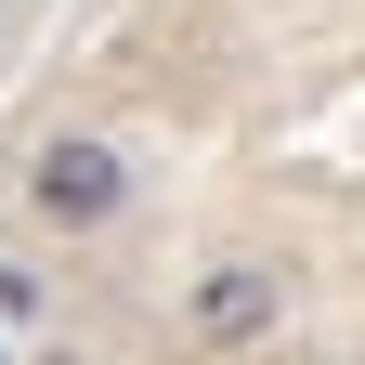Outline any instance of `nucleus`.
<instances>
[{
    "mask_svg": "<svg viewBox=\"0 0 365 365\" xmlns=\"http://www.w3.org/2000/svg\"><path fill=\"white\" fill-rule=\"evenodd\" d=\"M300 300V261L287 248H209L196 274H182V339L196 352H261L274 327H287Z\"/></svg>",
    "mask_w": 365,
    "mask_h": 365,
    "instance_id": "nucleus-2",
    "label": "nucleus"
},
{
    "mask_svg": "<svg viewBox=\"0 0 365 365\" xmlns=\"http://www.w3.org/2000/svg\"><path fill=\"white\" fill-rule=\"evenodd\" d=\"M14 196H26L39 235H66V248H78V235H118V222H130L144 170H130V144H105V130H39Z\"/></svg>",
    "mask_w": 365,
    "mask_h": 365,
    "instance_id": "nucleus-1",
    "label": "nucleus"
},
{
    "mask_svg": "<svg viewBox=\"0 0 365 365\" xmlns=\"http://www.w3.org/2000/svg\"><path fill=\"white\" fill-rule=\"evenodd\" d=\"M0 313H14V327L39 313V261H0Z\"/></svg>",
    "mask_w": 365,
    "mask_h": 365,
    "instance_id": "nucleus-3",
    "label": "nucleus"
},
{
    "mask_svg": "<svg viewBox=\"0 0 365 365\" xmlns=\"http://www.w3.org/2000/svg\"><path fill=\"white\" fill-rule=\"evenodd\" d=\"M352 365H365V339H352Z\"/></svg>",
    "mask_w": 365,
    "mask_h": 365,
    "instance_id": "nucleus-5",
    "label": "nucleus"
},
{
    "mask_svg": "<svg viewBox=\"0 0 365 365\" xmlns=\"http://www.w3.org/2000/svg\"><path fill=\"white\" fill-rule=\"evenodd\" d=\"M0 365H14V339H0Z\"/></svg>",
    "mask_w": 365,
    "mask_h": 365,
    "instance_id": "nucleus-4",
    "label": "nucleus"
}]
</instances>
